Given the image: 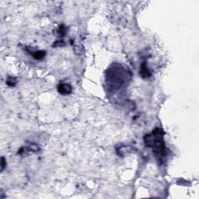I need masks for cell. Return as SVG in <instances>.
<instances>
[{
  "label": "cell",
  "instance_id": "6da1fadb",
  "mask_svg": "<svg viewBox=\"0 0 199 199\" xmlns=\"http://www.w3.org/2000/svg\"><path fill=\"white\" fill-rule=\"evenodd\" d=\"M144 139L147 146L153 147L154 152L156 155H159V156L160 157L164 156L166 149L163 141L162 131L160 129H155L152 134L145 135Z\"/></svg>",
  "mask_w": 199,
  "mask_h": 199
},
{
  "label": "cell",
  "instance_id": "7a4b0ae2",
  "mask_svg": "<svg viewBox=\"0 0 199 199\" xmlns=\"http://www.w3.org/2000/svg\"><path fill=\"white\" fill-rule=\"evenodd\" d=\"M58 92L62 95H67L72 92V87L68 84H60L58 87Z\"/></svg>",
  "mask_w": 199,
  "mask_h": 199
},
{
  "label": "cell",
  "instance_id": "8992f818",
  "mask_svg": "<svg viewBox=\"0 0 199 199\" xmlns=\"http://www.w3.org/2000/svg\"><path fill=\"white\" fill-rule=\"evenodd\" d=\"M5 159L3 157H2V160H1V168H2V171L5 169Z\"/></svg>",
  "mask_w": 199,
  "mask_h": 199
},
{
  "label": "cell",
  "instance_id": "277c9868",
  "mask_svg": "<svg viewBox=\"0 0 199 199\" xmlns=\"http://www.w3.org/2000/svg\"><path fill=\"white\" fill-rule=\"evenodd\" d=\"M44 55H45V52L43 51H36L34 54V58L37 59V60H41L44 57Z\"/></svg>",
  "mask_w": 199,
  "mask_h": 199
},
{
  "label": "cell",
  "instance_id": "5b68a950",
  "mask_svg": "<svg viewBox=\"0 0 199 199\" xmlns=\"http://www.w3.org/2000/svg\"><path fill=\"white\" fill-rule=\"evenodd\" d=\"M16 83V80L14 78H9V79L7 80V84L9 87H14Z\"/></svg>",
  "mask_w": 199,
  "mask_h": 199
},
{
  "label": "cell",
  "instance_id": "3957f363",
  "mask_svg": "<svg viewBox=\"0 0 199 199\" xmlns=\"http://www.w3.org/2000/svg\"><path fill=\"white\" fill-rule=\"evenodd\" d=\"M141 75L142 77L144 78H146V77H149L150 76V72L147 69V68L145 66V65H142V69H141V72H140Z\"/></svg>",
  "mask_w": 199,
  "mask_h": 199
}]
</instances>
